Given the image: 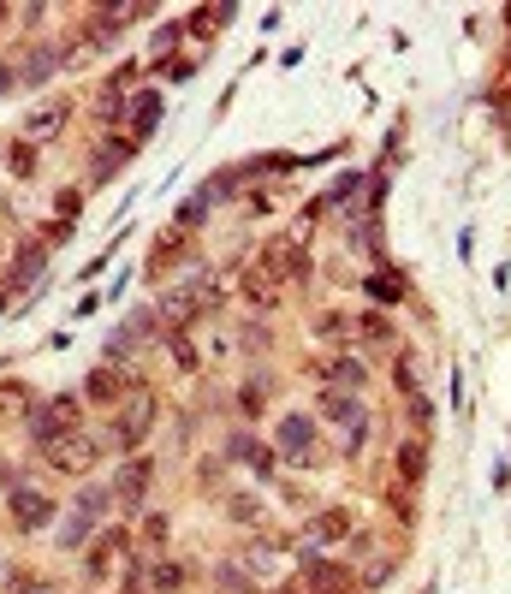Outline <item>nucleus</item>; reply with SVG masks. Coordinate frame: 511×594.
<instances>
[{"instance_id":"1","label":"nucleus","mask_w":511,"mask_h":594,"mask_svg":"<svg viewBox=\"0 0 511 594\" xmlns=\"http://www.w3.org/2000/svg\"><path fill=\"white\" fill-rule=\"evenodd\" d=\"M78 428V398H48L42 411H30V440L36 446H60Z\"/></svg>"},{"instance_id":"2","label":"nucleus","mask_w":511,"mask_h":594,"mask_svg":"<svg viewBox=\"0 0 511 594\" xmlns=\"http://www.w3.org/2000/svg\"><path fill=\"white\" fill-rule=\"evenodd\" d=\"M149 428H155V398L131 393L125 411H119V422H114V446H119V452H137L143 440H149Z\"/></svg>"},{"instance_id":"3","label":"nucleus","mask_w":511,"mask_h":594,"mask_svg":"<svg viewBox=\"0 0 511 594\" xmlns=\"http://www.w3.org/2000/svg\"><path fill=\"white\" fill-rule=\"evenodd\" d=\"M149 333H155V315H149V310H131V315H125V327H119V333H107L101 357H107V363H125V357L137 351Z\"/></svg>"},{"instance_id":"4","label":"nucleus","mask_w":511,"mask_h":594,"mask_svg":"<svg viewBox=\"0 0 511 594\" xmlns=\"http://www.w3.org/2000/svg\"><path fill=\"white\" fill-rule=\"evenodd\" d=\"M262 274H268V280H298V274H310V255H303L292 238H274L268 250H262Z\"/></svg>"},{"instance_id":"5","label":"nucleus","mask_w":511,"mask_h":594,"mask_svg":"<svg viewBox=\"0 0 511 594\" xmlns=\"http://www.w3.org/2000/svg\"><path fill=\"white\" fill-rule=\"evenodd\" d=\"M6 511H13L18 529H48V524H54V499H42L36 487H18V494L6 499Z\"/></svg>"},{"instance_id":"6","label":"nucleus","mask_w":511,"mask_h":594,"mask_svg":"<svg viewBox=\"0 0 511 594\" xmlns=\"http://www.w3.org/2000/svg\"><path fill=\"white\" fill-rule=\"evenodd\" d=\"M149 476H155V464L149 458H131V464L114 469V499L119 506H143V494H149Z\"/></svg>"},{"instance_id":"7","label":"nucleus","mask_w":511,"mask_h":594,"mask_svg":"<svg viewBox=\"0 0 511 594\" xmlns=\"http://www.w3.org/2000/svg\"><path fill=\"white\" fill-rule=\"evenodd\" d=\"M303 589H315V594H351V571L327 565V559H315V552H303Z\"/></svg>"},{"instance_id":"8","label":"nucleus","mask_w":511,"mask_h":594,"mask_svg":"<svg viewBox=\"0 0 511 594\" xmlns=\"http://www.w3.org/2000/svg\"><path fill=\"white\" fill-rule=\"evenodd\" d=\"M321 381H333V393H357V386L369 381V368H363V357L357 351H339L321 363Z\"/></svg>"},{"instance_id":"9","label":"nucleus","mask_w":511,"mask_h":594,"mask_svg":"<svg viewBox=\"0 0 511 594\" xmlns=\"http://www.w3.org/2000/svg\"><path fill=\"white\" fill-rule=\"evenodd\" d=\"M60 66H66V48H54V42H36V48L24 54V66H18V78H24V84L36 89V84H48V78H54Z\"/></svg>"},{"instance_id":"10","label":"nucleus","mask_w":511,"mask_h":594,"mask_svg":"<svg viewBox=\"0 0 511 594\" xmlns=\"http://www.w3.org/2000/svg\"><path fill=\"white\" fill-rule=\"evenodd\" d=\"M48 268V244H24V250L13 255V274H6V292H18V285H36Z\"/></svg>"},{"instance_id":"11","label":"nucleus","mask_w":511,"mask_h":594,"mask_svg":"<svg viewBox=\"0 0 511 594\" xmlns=\"http://www.w3.org/2000/svg\"><path fill=\"white\" fill-rule=\"evenodd\" d=\"M274 440H280V458H310V446H315V422H310V416H285Z\"/></svg>"},{"instance_id":"12","label":"nucleus","mask_w":511,"mask_h":594,"mask_svg":"<svg viewBox=\"0 0 511 594\" xmlns=\"http://www.w3.org/2000/svg\"><path fill=\"white\" fill-rule=\"evenodd\" d=\"M321 416H327V422H351V428H363V398H357V393H333V386H327Z\"/></svg>"},{"instance_id":"13","label":"nucleus","mask_w":511,"mask_h":594,"mask_svg":"<svg viewBox=\"0 0 511 594\" xmlns=\"http://www.w3.org/2000/svg\"><path fill=\"white\" fill-rule=\"evenodd\" d=\"M119 36H125V6H101V13L89 18V42L107 48V42H119Z\"/></svg>"},{"instance_id":"14","label":"nucleus","mask_w":511,"mask_h":594,"mask_svg":"<svg viewBox=\"0 0 511 594\" xmlns=\"http://www.w3.org/2000/svg\"><path fill=\"white\" fill-rule=\"evenodd\" d=\"M227 452L238 458V464H250L256 476H268V469H274V452L262 446V440H250V434H232V446H227Z\"/></svg>"},{"instance_id":"15","label":"nucleus","mask_w":511,"mask_h":594,"mask_svg":"<svg viewBox=\"0 0 511 594\" xmlns=\"http://www.w3.org/2000/svg\"><path fill=\"white\" fill-rule=\"evenodd\" d=\"M155 125H161V89H143V96L131 101V131H137V137H149Z\"/></svg>"},{"instance_id":"16","label":"nucleus","mask_w":511,"mask_h":594,"mask_svg":"<svg viewBox=\"0 0 511 594\" xmlns=\"http://www.w3.org/2000/svg\"><path fill=\"white\" fill-rule=\"evenodd\" d=\"M398 476H404V487H416V481L428 476V446L423 440H404V446H398Z\"/></svg>"},{"instance_id":"17","label":"nucleus","mask_w":511,"mask_h":594,"mask_svg":"<svg viewBox=\"0 0 511 594\" xmlns=\"http://www.w3.org/2000/svg\"><path fill=\"white\" fill-rule=\"evenodd\" d=\"M214 202H220V184H202L197 197H185V209H179V227H202Z\"/></svg>"},{"instance_id":"18","label":"nucleus","mask_w":511,"mask_h":594,"mask_svg":"<svg viewBox=\"0 0 511 594\" xmlns=\"http://www.w3.org/2000/svg\"><path fill=\"white\" fill-rule=\"evenodd\" d=\"M60 125H66V101H48V107H36V114L24 119V131H30V137H54Z\"/></svg>"},{"instance_id":"19","label":"nucleus","mask_w":511,"mask_h":594,"mask_svg":"<svg viewBox=\"0 0 511 594\" xmlns=\"http://www.w3.org/2000/svg\"><path fill=\"white\" fill-rule=\"evenodd\" d=\"M96 440H78V446H66V440H60V446H54V464L60 469H89V464H96Z\"/></svg>"},{"instance_id":"20","label":"nucleus","mask_w":511,"mask_h":594,"mask_svg":"<svg viewBox=\"0 0 511 594\" xmlns=\"http://www.w3.org/2000/svg\"><path fill=\"white\" fill-rule=\"evenodd\" d=\"M244 292H250L256 310H274V297H280V280H268L262 268H250V274H244Z\"/></svg>"},{"instance_id":"21","label":"nucleus","mask_w":511,"mask_h":594,"mask_svg":"<svg viewBox=\"0 0 511 594\" xmlns=\"http://www.w3.org/2000/svg\"><path fill=\"white\" fill-rule=\"evenodd\" d=\"M310 535H321V541H345V535H351V517H345V511H321V517L310 524Z\"/></svg>"},{"instance_id":"22","label":"nucleus","mask_w":511,"mask_h":594,"mask_svg":"<svg viewBox=\"0 0 511 594\" xmlns=\"http://www.w3.org/2000/svg\"><path fill=\"white\" fill-rule=\"evenodd\" d=\"M119 386H125V381H119V368L107 363V368H96V375L84 381V393H89V398H119Z\"/></svg>"},{"instance_id":"23","label":"nucleus","mask_w":511,"mask_h":594,"mask_svg":"<svg viewBox=\"0 0 511 594\" xmlns=\"http://www.w3.org/2000/svg\"><path fill=\"white\" fill-rule=\"evenodd\" d=\"M84 535H89V517H84V511H71V517H66V524H60L54 529V541H60V547H84Z\"/></svg>"},{"instance_id":"24","label":"nucleus","mask_w":511,"mask_h":594,"mask_svg":"<svg viewBox=\"0 0 511 594\" xmlns=\"http://www.w3.org/2000/svg\"><path fill=\"white\" fill-rule=\"evenodd\" d=\"M107 506H114V487H84V494H78V511H84L89 524H96Z\"/></svg>"},{"instance_id":"25","label":"nucleus","mask_w":511,"mask_h":594,"mask_svg":"<svg viewBox=\"0 0 511 594\" xmlns=\"http://www.w3.org/2000/svg\"><path fill=\"white\" fill-rule=\"evenodd\" d=\"M369 297H375V303H398V297H404V280H393V274H375V280H369Z\"/></svg>"},{"instance_id":"26","label":"nucleus","mask_w":511,"mask_h":594,"mask_svg":"<svg viewBox=\"0 0 511 594\" xmlns=\"http://www.w3.org/2000/svg\"><path fill=\"white\" fill-rule=\"evenodd\" d=\"M214 577H220V589H232V594H256V582L244 577L238 565H220V571H214Z\"/></svg>"},{"instance_id":"27","label":"nucleus","mask_w":511,"mask_h":594,"mask_svg":"<svg viewBox=\"0 0 511 594\" xmlns=\"http://www.w3.org/2000/svg\"><path fill=\"white\" fill-rule=\"evenodd\" d=\"M149 582H155L161 594H172L179 582H185V571H179V565H155V577H149Z\"/></svg>"},{"instance_id":"28","label":"nucleus","mask_w":511,"mask_h":594,"mask_svg":"<svg viewBox=\"0 0 511 594\" xmlns=\"http://www.w3.org/2000/svg\"><path fill=\"white\" fill-rule=\"evenodd\" d=\"M357 327H363V339H375V345H386V339H393V327H386L381 315H363Z\"/></svg>"},{"instance_id":"29","label":"nucleus","mask_w":511,"mask_h":594,"mask_svg":"<svg viewBox=\"0 0 511 594\" xmlns=\"http://www.w3.org/2000/svg\"><path fill=\"white\" fill-rule=\"evenodd\" d=\"M13 172H18V179H30V172H36V155H30V143H13Z\"/></svg>"},{"instance_id":"30","label":"nucleus","mask_w":511,"mask_h":594,"mask_svg":"<svg viewBox=\"0 0 511 594\" xmlns=\"http://www.w3.org/2000/svg\"><path fill=\"white\" fill-rule=\"evenodd\" d=\"M393 375H398V386H404V393H416V363H411V357H404V351H398Z\"/></svg>"},{"instance_id":"31","label":"nucleus","mask_w":511,"mask_h":594,"mask_svg":"<svg viewBox=\"0 0 511 594\" xmlns=\"http://www.w3.org/2000/svg\"><path fill=\"white\" fill-rule=\"evenodd\" d=\"M172 357H179V368H197V351H190L185 333H172Z\"/></svg>"},{"instance_id":"32","label":"nucleus","mask_w":511,"mask_h":594,"mask_svg":"<svg viewBox=\"0 0 511 594\" xmlns=\"http://www.w3.org/2000/svg\"><path fill=\"white\" fill-rule=\"evenodd\" d=\"M411 422H423V428H428V422H434V404H428V398H423V393H411Z\"/></svg>"},{"instance_id":"33","label":"nucleus","mask_w":511,"mask_h":594,"mask_svg":"<svg viewBox=\"0 0 511 594\" xmlns=\"http://www.w3.org/2000/svg\"><path fill=\"white\" fill-rule=\"evenodd\" d=\"M238 404H244V411H250V416L262 411V381H256V386H244V393H238Z\"/></svg>"},{"instance_id":"34","label":"nucleus","mask_w":511,"mask_h":594,"mask_svg":"<svg viewBox=\"0 0 511 594\" xmlns=\"http://www.w3.org/2000/svg\"><path fill=\"white\" fill-rule=\"evenodd\" d=\"M172 42H179V24H161V30H155V54H167Z\"/></svg>"},{"instance_id":"35","label":"nucleus","mask_w":511,"mask_h":594,"mask_svg":"<svg viewBox=\"0 0 511 594\" xmlns=\"http://www.w3.org/2000/svg\"><path fill=\"white\" fill-rule=\"evenodd\" d=\"M6 297H13V292H6V285H0V315H6Z\"/></svg>"},{"instance_id":"36","label":"nucleus","mask_w":511,"mask_h":594,"mask_svg":"<svg viewBox=\"0 0 511 594\" xmlns=\"http://www.w3.org/2000/svg\"><path fill=\"white\" fill-rule=\"evenodd\" d=\"M30 594H54V589H30Z\"/></svg>"},{"instance_id":"37","label":"nucleus","mask_w":511,"mask_h":594,"mask_svg":"<svg viewBox=\"0 0 511 594\" xmlns=\"http://www.w3.org/2000/svg\"><path fill=\"white\" fill-rule=\"evenodd\" d=\"M506 60H511V48H506Z\"/></svg>"}]
</instances>
